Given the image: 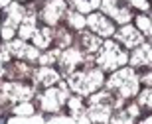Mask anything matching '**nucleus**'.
Returning <instances> with one entry per match:
<instances>
[{
	"mask_svg": "<svg viewBox=\"0 0 152 124\" xmlns=\"http://www.w3.org/2000/svg\"><path fill=\"white\" fill-rule=\"evenodd\" d=\"M142 81H144L146 85H152V73H150V75H146V77H142Z\"/></svg>",
	"mask_w": 152,
	"mask_h": 124,
	"instance_id": "b1692460",
	"label": "nucleus"
},
{
	"mask_svg": "<svg viewBox=\"0 0 152 124\" xmlns=\"http://www.w3.org/2000/svg\"><path fill=\"white\" fill-rule=\"evenodd\" d=\"M109 87L121 93V96H132L138 91V77L132 69H121L109 79Z\"/></svg>",
	"mask_w": 152,
	"mask_h": 124,
	"instance_id": "f257e3e1",
	"label": "nucleus"
},
{
	"mask_svg": "<svg viewBox=\"0 0 152 124\" xmlns=\"http://www.w3.org/2000/svg\"><path fill=\"white\" fill-rule=\"evenodd\" d=\"M132 65H152V45L142 44L132 55Z\"/></svg>",
	"mask_w": 152,
	"mask_h": 124,
	"instance_id": "6e6552de",
	"label": "nucleus"
},
{
	"mask_svg": "<svg viewBox=\"0 0 152 124\" xmlns=\"http://www.w3.org/2000/svg\"><path fill=\"white\" fill-rule=\"evenodd\" d=\"M10 0H0V6H4V4H8Z\"/></svg>",
	"mask_w": 152,
	"mask_h": 124,
	"instance_id": "bb28decb",
	"label": "nucleus"
},
{
	"mask_svg": "<svg viewBox=\"0 0 152 124\" xmlns=\"http://www.w3.org/2000/svg\"><path fill=\"white\" fill-rule=\"evenodd\" d=\"M18 114H32V104H22V107L16 108Z\"/></svg>",
	"mask_w": 152,
	"mask_h": 124,
	"instance_id": "4be33fe9",
	"label": "nucleus"
},
{
	"mask_svg": "<svg viewBox=\"0 0 152 124\" xmlns=\"http://www.w3.org/2000/svg\"><path fill=\"white\" fill-rule=\"evenodd\" d=\"M65 89H48L45 91V95L42 96V107L45 108V110H57L59 108V104L63 102V99H65Z\"/></svg>",
	"mask_w": 152,
	"mask_h": 124,
	"instance_id": "20e7f679",
	"label": "nucleus"
},
{
	"mask_svg": "<svg viewBox=\"0 0 152 124\" xmlns=\"http://www.w3.org/2000/svg\"><path fill=\"white\" fill-rule=\"evenodd\" d=\"M69 22H71L73 28H83L85 26V18L81 16V14H77V12H69Z\"/></svg>",
	"mask_w": 152,
	"mask_h": 124,
	"instance_id": "f3484780",
	"label": "nucleus"
},
{
	"mask_svg": "<svg viewBox=\"0 0 152 124\" xmlns=\"http://www.w3.org/2000/svg\"><path fill=\"white\" fill-rule=\"evenodd\" d=\"M81 44L85 45V49L87 51H95L99 45H101V41H99V38H95L93 34H83L81 36Z\"/></svg>",
	"mask_w": 152,
	"mask_h": 124,
	"instance_id": "2eb2a0df",
	"label": "nucleus"
},
{
	"mask_svg": "<svg viewBox=\"0 0 152 124\" xmlns=\"http://www.w3.org/2000/svg\"><path fill=\"white\" fill-rule=\"evenodd\" d=\"M113 124H132V120H130V116L126 112H121L118 116L113 118Z\"/></svg>",
	"mask_w": 152,
	"mask_h": 124,
	"instance_id": "6ab92c4d",
	"label": "nucleus"
},
{
	"mask_svg": "<svg viewBox=\"0 0 152 124\" xmlns=\"http://www.w3.org/2000/svg\"><path fill=\"white\" fill-rule=\"evenodd\" d=\"M130 2H132L134 6H138V8H142V10H146V8H148V2H146V0H130Z\"/></svg>",
	"mask_w": 152,
	"mask_h": 124,
	"instance_id": "5701e85b",
	"label": "nucleus"
},
{
	"mask_svg": "<svg viewBox=\"0 0 152 124\" xmlns=\"http://www.w3.org/2000/svg\"><path fill=\"white\" fill-rule=\"evenodd\" d=\"M97 63L103 69H117L118 65H124L126 63V53L115 41H107V44L103 45L99 57H97Z\"/></svg>",
	"mask_w": 152,
	"mask_h": 124,
	"instance_id": "7ed1b4c3",
	"label": "nucleus"
},
{
	"mask_svg": "<svg viewBox=\"0 0 152 124\" xmlns=\"http://www.w3.org/2000/svg\"><path fill=\"white\" fill-rule=\"evenodd\" d=\"M140 102L152 108V89H146V91H144V93L140 95Z\"/></svg>",
	"mask_w": 152,
	"mask_h": 124,
	"instance_id": "aec40b11",
	"label": "nucleus"
},
{
	"mask_svg": "<svg viewBox=\"0 0 152 124\" xmlns=\"http://www.w3.org/2000/svg\"><path fill=\"white\" fill-rule=\"evenodd\" d=\"M4 93L10 99H16V101H26L30 95H32V89L28 87H22V85H6Z\"/></svg>",
	"mask_w": 152,
	"mask_h": 124,
	"instance_id": "9b49d317",
	"label": "nucleus"
},
{
	"mask_svg": "<svg viewBox=\"0 0 152 124\" xmlns=\"http://www.w3.org/2000/svg\"><path fill=\"white\" fill-rule=\"evenodd\" d=\"M71 2H73V4H77V6H81V4H83V0H71Z\"/></svg>",
	"mask_w": 152,
	"mask_h": 124,
	"instance_id": "393cba45",
	"label": "nucleus"
},
{
	"mask_svg": "<svg viewBox=\"0 0 152 124\" xmlns=\"http://www.w3.org/2000/svg\"><path fill=\"white\" fill-rule=\"evenodd\" d=\"M22 28H20V36H22V40H28L30 36H34V32H36V18H34V14L32 16H28V18H24L22 20Z\"/></svg>",
	"mask_w": 152,
	"mask_h": 124,
	"instance_id": "ddd939ff",
	"label": "nucleus"
},
{
	"mask_svg": "<svg viewBox=\"0 0 152 124\" xmlns=\"http://www.w3.org/2000/svg\"><path fill=\"white\" fill-rule=\"evenodd\" d=\"M65 12V4H63V0H51L50 4L44 8V12H42V16H44V20L48 24H57V20L61 18V14Z\"/></svg>",
	"mask_w": 152,
	"mask_h": 124,
	"instance_id": "423d86ee",
	"label": "nucleus"
},
{
	"mask_svg": "<svg viewBox=\"0 0 152 124\" xmlns=\"http://www.w3.org/2000/svg\"><path fill=\"white\" fill-rule=\"evenodd\" d=\"M109 114H111V107L109 104H103V102H93L91 104V110H89L91 120H95V122H107Z\"/></svg>",
	"mask_w": 152,
	"mask_h": 124,
	"instance_id": "9d476101",
	"label": "nucleus"
},
{
	"mask_svg": "<svg viewBox=\"0 0 152 124\" xmlns=\"http://www.w3.org/2000/svg\"><path fill=\"white\" fill-rule=\"evenodd\" d=\"M142 124H152V116H150V118H146V120H144Z\"/></svg>",
	"mask_w": 152,
	"mask_h": 124,
	"instance_id": "a878e982",
	"label": "nucleus"
},
{
	"mask_svg": "<svg viewBox=\"0 0 152 124\" xmlns=\"http://www.w3.org/2000/svg\"><path fill=\"white\" fill-rule=\"evenodd\" d=\"M87 24H89L91 30H93V32H97L99 36H111L115 32L113 24L109 22L105 16H101V14H91V16L87 18Z\"/></svg>",
	"mask_w": 152,
	"mask_h": 124,
	"instance_id": "39448f33",
	"label": "nucleus"
},
{
	"mask_svg": "<svg viewBox=\"0 0 152 124\" xmlns=\"http://www.w3.org/2000/svg\"><path fill=\"white\" fill-rule=\"evenodd\" d=\"M136 24H138V28H140L144 34L152 36V20H150V18H146V16H138V18H136Z\"/></svg>",
	"mask_w": 152,
	"mask_h": 124,
	"instance_id": "dca6fc26",
	"label": "nucleus"
},
{
	"mask_svg": "<svg viewBox=\"0 0 152 124\" xmlns=\"http://www.w3.org/2000/svg\"><path fill=\"white\" fill-rule=\"evenodd\" d=\"M79 61H81V55H79L77 49H67V51H63L61 57H59V65H61L63 71H67V73H71V69H73Z\"/></svg>",
	"mask_w": 152,
	"mask_h": 124,
	"instance_id": "1a4fd4ad",
	"label": "nucleus"
},
{
	"mask_svg": "<svg viewBox=\"0 0 152 124\" xmlns=\"http://www.w3.org/2000/svg\"><path fill=\"white\" fill-rule=\"evenodd\" d=\"M103 83V75L101 71H83V73H75L71 75V79H69V85H71V89H75L77 93L81 95H87V93H93L95 89H99Z\"/></svg>",
	"mask_w": 152,
	"mask_h": 124,
	"instance_id": "f03ea898",
	"label": "nucleus"
},
{
	"mask_svg": "<svg viewBox=\"0 0 152 124\" xmlns=\"http://www.w3.org/2000/svg\"><path fill=\"white\" fill-rule=\"evenodd\" d=\"M101 8H103L105 12H107V14H111V16H113L115 12L118 10L117 0H103V2H101Z\"/></svg>",
	"mask_w": 152,
	"mask_h": 124,
	"instance_id": "a211bd4d",
	"label": "nucleus"
},
{
	"mask_svg": "<svg viewBox=\"0 0 152 124\" xmlns=\"http://www.w3.org/2000/svg\"><path fill=\"white\" fill-rule=\"evenodd\" d=\"M50 41H51V30L42 28L38 32H34V44L38 47H45V45H50Z\"/></svg>",
	"mask_w": 152,
	"mask_h": 124,
	"instance_id": "4468645a",
	"label": "nucleus"
},
{
	"mask_svg": "<svg viewBox=\"0 0 152 124\" xmlns=\"http://www.w3.org/2000/svg\"><path fill=\"white\" fill-rule=\"evenodd\" d=\"M57 53H59V51H50L48 55H42V57H39V61L44 63V65H45V63H53V61H56V57H57Z\"/></svg>",
	"mask_w": 152,
	"mask_h": 124,
	"instance_id": "412c9836",
	"label": "nucleus"
},
{
	"mask_svg": "<svg viewBox=\"0 0 152 124\" xmlns=\"http://www.w3.org/2000/svg\"><path fill=\"white\" fill-rule=\"evenodd\" d=\"M118 40L123 41L126 47H136L138 44H142V36L138 34L134 28H130V26H124V28L118 32Z\"/></svg>",
	"mask_w": 152,
	"mask_h": 124,
	"instance_id": "0eeeda50",
	"label": "nucleus"
},
{
	"mask_svg": "<svg viewBox=\"0 0 152 124\" xmlns=\"http://www.w3.org/2000/svg\"><path fill=\"white\" fill-rule=\"evenodd\" d=\"M57 79H59V75H57L53 69H48V67L39 69L38 73H36V81H38V83H42V85H45V87L53 85Z\"/></svg>",
	"mask_w": 152,
	"mask_h": 124,
	"instance_id": "f8f14e48",
	"label": "nucleus"
}]
</instances>
